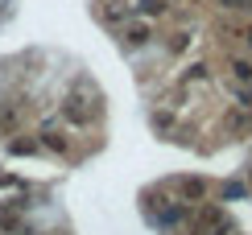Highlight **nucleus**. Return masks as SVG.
Instances as JSON below:
<instances>
[{
	"label": "nucleus",
	"mask_w": 252,
	"mask_h": 235,
	"mask_svg": "<svg viewBox=\"0 0 252 235\" xmlns=\"http://www.w3.org/2000/svg\"><path fill=\"white\" fill-rule=\"evenodd\" d=\"M186 235H227V215L219 206H198L186 219Z\"/></svg>",
	"instance_id": "f257e3e1"
},
{
	"label": "nucleus",
	"mask_w": 252,
	"mask_h": 235,
	"mask_svg": "<svg viewBox=\"0 0 252 235\" xmlns=\"http://www.w3.org/2000/svg\"><path fill=\"white\" fill-rule=\"evenodd\" d=\"M95 116H99V112L91 108V103L83 99L79 91H70V95H66V103H62V120H70V124H79V128H83V124H91Z\"/></svg>",
	"instance_id": "f03ea898"
},
{
	"label": "nucleus",
	"mask_w": 252,
	"mask_h": 235,
	"mask_svg": "<svg viewBox=\"0 0 252 235\" xmlns=\"http://www.w3.org/2000/svg\"><path fill=\"white\" fill-rule=\"evenodd\" d=\"M174 190H178V202H186V206H190V202H203L211 186H207L203 177H178V186H174Z\"/></svg>",
	"instance_id": "7ed1b4c3"
},
{
	"label": "nucleus",
	"mask_w": 252,
	"mask_h": 235,
	"mask_svg": "<svg viewBox=\"0 0 252 235\" xmlns=\"http://www.w3.org/2000/svg\"><path fill=\"white\" fill-rule=\"evenodd\" d=\"M124 46L128 50H141V46H149V37H153V29H149V21H132V25H124Z\"/></svg>",
	"instance_id": "20e7f679"
},
{
	"label": "nucleus",
	"mask_w": 252,
	"mask_h": 235,
	"mask_svg": "<svg viewBox=\"0 0 252 235\" xmlns=\"http://www.w3.org/2000/svg\"><path fill=\"white\" fill-rule=\"evenodd\" d=\"M41 145H46L50 153H70V141H66V132H62L58 124H41Z\"/></svg>",
	"instance_id": "39448f33"
},
{
	"label": "nucleus",
	"mask_w": 252,
	"mask_h": 235,
	"mask_svg": "<svg viewBox=\"0 0 252 235\" xmlns=\"http://www.w3.org/2000/svg\"><path fill=\"white\" fill-rule=\"evenodd\" d=\"M227 74H232V83H236V87H252V62H248V58H232Z\"/></svg>",
	"instance_id": "423d86ee"
},
{
	"label": "nucleus",
	"mask_w": 252,
	"mask_h": 235,
	"mask_svg": "<svg viewBox=\"0 0 252 235\" xmlns=\"http://www.w3.org/2000/svg\"><path fill=\"white\" fill-rule=\"evenodd\" d=\"M136 13H141V21H145V17H161V13H165V0H141Z\"/></svg>",
	"instance_id": "0eeeda50"
},
{
	"label": "nucleus",
	"mask_w": 252,
	"mask_h": 235,
	"mask_svg": "<svg viewBox=\"0 0 252 235\" xmlns=\"http://www.w3.org/2000/svg\"><path fill=\"white\" fill-rule=\"evenodd\" d=\"M8 153H13V157H33L37 153V141H8Z\"/></svg>",
	"instance_id": "6e6552de"
},
{
	"label": "nucleus",
	"mask_w": 252,
	"mask_h": 235,
	"mask_svg": "<svg viewBox=\"0 0 252 235\" xmlns=\"http://www.w3.org/2000/svg\"><path fill=\"white\" fill-rule=\"evenodd\" d=\"M203 79H207V66H203V62H194V66L182 74V83H203Z\"/></svg>",
	"instance_id": "1a4fd4ad"
},
{
	"label": "nucleus",
	"mask_w": 252,
	"mask_h": 235,
	"mask_svg": "<svg viewBox=\"0 0 252 235\" xmlns=\"http://www.w3.org/2000/svg\"><path fill=\"white\" fill-rule=\"evenodd\" d=\"M186 46H190V33H174L170 37V54H182Z\"/></svg>",
	"instance_id": "9d476101"
},
{
	"label": "nucleus",
	"mask_w": 252,
	"mask_h": 235,
	"mask_svg": "<svg viewBox=\"0 0 252 235\" xmlns=\"http://www.w3.org/2000/svg\"><path fill=\"white\" fill-rule=\"evenodd\" d=\"M219 4H223V8H244L248 0H219Z\"/></svg>",
	"instance_id": "9b49d317"
},
{
	"label": "nucleus",
	"mask_w": 252,
	"mask_h": 235,
	"mask_svg": "<svg viewBox=\"0 0 252 235\" xmlns=\"http://www.w3.org/2000/svg\"><path fill=\"white\" fill-rule=\"evenodd\" d=\"M0 4H8V0H0Z\"/></svg>",
	"instance_id": "f8f14e48"
},
{
	"label": "nucleus",
	"mask_w": 252,
	"mask_h": 235,
	"mask_svg": "<svg viewBox=\"0 0 252 235\" xmlns=\"http://www.w3.org/2000/svg\"><path fill=\"white\" fill-rule=\"evenodd\" d=\"M248 41H252V33H248Z\"/></svg>",
	"instance_id": "ddd939ff"
}]
</instances>
